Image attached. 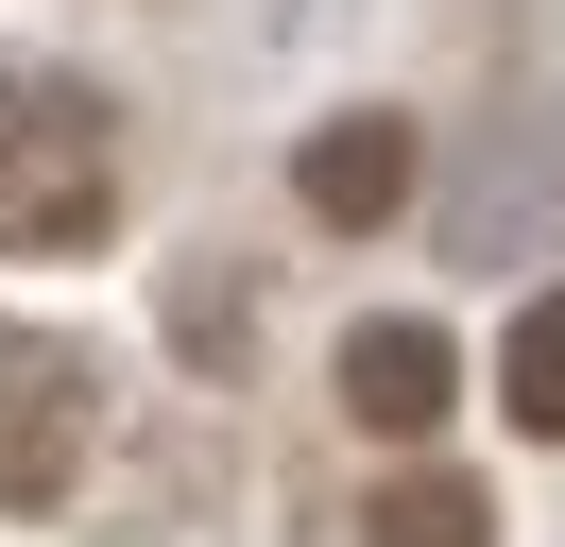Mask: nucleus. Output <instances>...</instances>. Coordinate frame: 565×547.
I'll use <instances>...</instances> for the list:
<instances>
[{"label": "nucleus", "instance_id": "nucleus-2", "mask_svg": "<svg viewBox=\"0 0 565 547\" xmlns=\"http://www.w3.org/2000/svg\"><path fill=\"white\" fill-rule=\"evenodd\" d=\"M104 444V360L70 325H0V513H52Z\"/></svg>", "mask_w": 565, "mask_h": 547}, {"label": "nucleus", "instance_id": "nucleus-6", "mask_svg": "<svg viewBox=\"0 0 565 547\" xmlns=\"http://www.w3.org/2000/svg\"><path fill=\"white\" fill-rule=\"evenodd\" d=\"M497 410H514L531 444H565V291L514 308V342H497Z\"/></svg>", "mask_w": 565, "mask_h": 547}, {"label": "nucleus", "instance_id": "nucleus-5", "mask_svg": "<svg viewBox=\"0 0 565 547\" xmlns=\"http://www.w3.org/2000/svg\"><path fill=\"white\" fill-rule=\"evenodd\" d=\"M360 547H497V496H480V479H446V462H412V479H377Z\"/></svg>", "mask_w": 565, "mask_h": 547}, {"label": "nucleus", "instance_id": "nucleus-3", "mask_svg": "<svg viewBox=\"0 0 565 547\" xmlns=\"http://www.w3.org/2000/svg\"><path fill=\"white\" fill-rule=\"evenodd\" d=\"M343 410H360L377 444H428V428L462 410V360H446V325H360V342H343Z\"/></svg>", "mask_w": 565, "mask_h": 547}, {"label": "nucleus", "instance_id": "nucleus-4", "mask_svg": "<svg viewBox=\"0 0 565 547\" xmlns=\"http://www.w3.org/2000/svg\"><path fill=\"white\" fill-rule=\"evenodd\" d=\"M412 171H428V137H412V120H326L291 189H309V223H343V239H377L394 205H412Z\"/></svg>", "mask_w": 565, "mask_h": 547}, {"label": "nucleus", "instance_id": "nucleus-1", "mask_svg": "<svg viewBox=\"0 0 565 547\" xmlns=\"http://www.w3.org/2000/svg\"><path fill=\"white\" fill-rule=\"evenodd\" d=\"M120 239V120L86 68H0V257H104Z\"/></svg>", "mask_w": 565, "mask_h": 547}]
</instances>
